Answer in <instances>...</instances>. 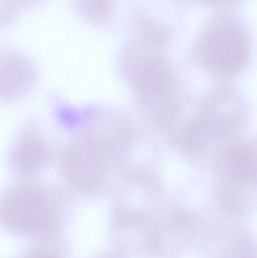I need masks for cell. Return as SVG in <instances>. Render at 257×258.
<instances>
[{"mask_svg":"<svg viewBox=\"0 0 257 258\" xmlns=\"http://www.w3.org/2000/svg\"><path fill=\"white\" fill-rule=\"evenodd\" d=\"M206 24L196 39L194 54L204 67L217 75L231 76L250 60L251 38L242 18L222 11Z\"/></svg>","mask_w":257,"mask_h":258,"instance_id":"6da1fadb","label":"cell"},{"mask_svg":"<svg viewBox=\"0 0 257 258\" xmlns=\"http://www.w3.org/2000/svg\"><path fill=\"white\" fill-rule=\"evenodd\" d=\"M52 192L45 186L21 184L9 189L0 202V218L10 229L36 239L54 236L59 223Z\"/></svg>","mask_w":257,"mask_h":258,"instance_id":"7a4b0ae2","label":"cell"},{"mask_svg":"<svg viewBox=\"0 0 257 258\" xmlns=\"http://www.w3.org/2000/svg\"><path fill=\"white\" fill-rule=\"evenodd\" d=\"M153 48L138 39L126 47L124 57L134 63L137 90L146 111L162 123L173 116L178 101L172 68Z\"/></svg>","mask_w":257,"mask_h":258,"instance_id":"3957f363","label":"cell"},{"mask_svg":"<svg viewBox=\"0 0 257 258\" xmlns=\"http://www.w3.org/2000/svg\"><path fill=\"white\" fill-rule=\"evenodd\" d=\"M112 145L98 126L83 131L69 143L63 152V178L77 190L95 192L104 184Z\"/></svg>","mask_w":257,"mask_h":258,"instance_id":"277c9868","label":"cell"},{"mask_svg":"<svg viewBox=\"0 0 257 258\" xmlns=\"http://www.w3.org/2000/svg\"><path fill=\"white\" fill-rule=\"evenodd\" d=\"M52 152L45 138L34 130H26L15 143L10 165L15 175L24 180L34 178L51 163Z\"/></svg>","mask_w":257,"mask_h":258,"instance_id":"5b68a950","label":"cell"},{"mask_svg":"<svg viewBox=\"0 0 257 258\" xmlns=\"http://www.w3.org/2000/svg\"><path fill=\"white\" fill-rule=\"evenodd\" d=\"M34 72L22 57H10L0 61V99L13 100L31 87Z\"/></svg>","mask_w":257,"mask_h":258,"instance_id":"8992f818","label":"cell"},{"mask_svg":"<svg viewBox=\"0 0 257 258\" xmlns=\"http://www.w3.org/2000/svg\"><path fill=\"white\" fill-rule=\"evenodd\" d=\"M221 159L224 172L232 180L250 182L255 177V155L250 147H232Z\"/></svg>","mask_w":257,"mask_h":258,"instance_id":"52a82bcc","label":"cell"},{"mask_svg":"<svg viewBox=\"0 0 257 258\" xmlns=\"http://www.w3.org/2000/svg\"><path fill=\"white\" fill-rule=\"evenodd\" d=\"M75 10L86 21L100 23L110 16L116 0H72Z\"/></svg>","mask_w":257,"mask_h":258,"instance_id":"ba28073f","label":"cell"},{"mask_svg":"<svg viewBox=\"0 0 257 258\" xmlns=\"http://www.w3.org/2000/svg\"><path fill=\"white\" fill-rule=\"evenodd\" d=\"M139 27L140 39L155 48L164 46L170 40V30L153 20L140 18Z\"/></svg>","mask_w":257,"mask_h":258,"instance_id":"9c48e42d","label":"cell"},{"mask_svg":"<svg viewBox=\"0 0 257 258\" xmlns=\"http://www.w3.org/2000/svg\"><path fill=\"white\" fill-rule=\"evenodd\" d=\"M36 0H5L3 6L5 18H11L17 10L27 7L35 3Z\"/></svg>","mask_w":257,"mask_h":258,"instance_id":"30bf717a","label":"cell"},{"mask_svg":"<svg viewBox=\"0 0 257 258\" xmlns=\"http://www.w3.org/2000/svg\"><path fill=\"white\" fill-rule=\"evenodd\" d=\"M193 1L210 6V7L226 11L232 6L239 4L240 2L242 0H193Z\"/></svg>","mask_w":257,"mask_h":258,"instance_id":"8fae6325","label":"cell"},{"mask_svg":"<svg viewBox=\"0 0 257 258\" xmlns=\"http://www.w3.org/2000/svg\"><path fill=\"white\" fill-rule=\"evenodd\" d=\"M28 258H57L54 254L45 251H36L32 253Z\"/></svg>","mask_w":257,"mask_h":258,"instance_id":"7c38bea8","label":"cell"}]
</instances>
